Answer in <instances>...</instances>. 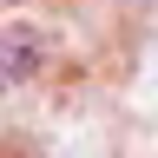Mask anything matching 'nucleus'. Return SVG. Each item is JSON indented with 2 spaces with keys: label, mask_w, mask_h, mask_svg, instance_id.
<instances>
[{
  "label": "nucleus",
  "mask_w": 158,
  "mask_h": 158,
  "mask_svg": "<svg viewBox=\"0 0 158 158\" xmlns=\"http://www.w3.org/2000/svg\"><path fill=\"white\" fill-rule=\"evenodd\" d=\"M33 66H40V46H33L20 27H7V79L20 86V79H33Z\"/></svg>",
  "instance_id": "1"
}]
</instances>
